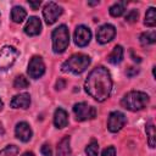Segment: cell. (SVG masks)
<instances>
[{"label":"cell","mask_w":156,"mask_h":156,"mask_svg":"<svg viewBox=\"0 0 156 156\" xmlns=\"http://www.w3.org/2000/svg\"><path fill=\"white\" fill-rule=\"evenodd\" d=\"M138 72H139V69H136L134 67H129L128 71H127V76L128 77H134L135 74H138Z\"/></svg>","instance_id":"cell-29"},{"label":"cell","mask_w":156,"mask_h":156,"mask_svg":"<svg viewBox=\"0 0 156 156\" xmlns=\"http://www.w3.org/2000/svg\"><path fill=\"white\" fill-rule=\"evenodd\" d=\"M63 10L55 2H48L43 10V17L48 24H52L57 21V18L62 15Z\"/></svg>","instance_id":"cell-7"},{"label":"cell","mask_w":156,"mask_h":156,"mask_svg":"<svg viewBox=\"0 0 156 156\" xmlns=\"http://www.w3.org/2000/svg\"><path fill=\"white\" fill-rule=\"evenodd\" d=\"M52 50L56 54H62L69 44V33L65 24L58 26L52 32Z\"/></svg>","instance_id":"cell-4"},{"label":"cell","mask_w":156,"mask_h":156,"mask_svg":"<svg viewBox=\"0 0 156 156\" xmlns=\"http://www.w3.org/2000/svg\"><path fill=\"white\" fill-rule=\"evenodd\" d=\"M138 16H139V13H138L136 10H130V11L126 15V22H128V23H133V22L136 21Z\"/></svg>","instance_id":"cell-26"},{"label":"cell","mask_w":156,"mask_h":156,"mask_svg":"<svg viewBox=\"0 0 156 156\" xmlns=\"http://www.w3.org/2000/svg\"><path fill=\"white\" fill-rule=\"evenodd\" d=\"M10 105L13 108H28L29 105H30V96L27 93L18 94V95L13 96V99L10 102Z\"/></svg>","instance_id":"cell-14"},{"label":"cell","mask_w":156,"mask_h":156,"mask_svg":"<svg viewBox=\"0 0 156 156\" xmlns=\"http://www.w3.org/2000/svg\"><path fill=\"white\" fill-rule=\"evenodd\" d=\"M24 33L29 37H34L38 35L41 32V22L38 17H29V20L27 21L26 26H24Z\"/></svg>","instance_id":"cell-13"},{"label":"cell","mask_w":156,"mask_h":156,"mask_svg":"<svg viewBox=\"0 0 156 156\" xmlns=\"http://www.w3.org/2000/svg\"><path fill=\"white\" fill-rule=\"evenodd\" d=\"M146 135H147V139H149L150 147H155V145H156V141H155L156 134H155V127L152 124H149L146 127Z\"/></svg>","instance_id":"cell-22"},{"label":"cell","mask_w":156,"mask_h":156,"mask_svg":"<svg viewBox=\"0 0 156 156\" xmlns=\"http://www.w3.org/2000/svg\"><path fill=\"white\" fill-rule=\"evenodd\" d=\"M126 5H127L126 1H118V2L113 4V5L110 7V15L113 16V17H119V16H122V15L124 13Z\"/></svg>","instance_id":"cell-19"},{"label":"cell","mask_w":156,"mask_h":156,"mask_svg":"<svg viewBox=\"0 0 156 156\" xmlns=\"http://www.w3.org/2000/svg\"><path fill=\"white\" fill-rule=\"evenodd\" d=\"M84 88L85 91L95 100L105 101L112 90V79L108 71L102 66L94 68L89 73L84 83Z\"/></svg>","instance_id":"cell-1"},{"label":"cell","mask_w":156,"mask_h":156,"mask_svg":"<svg viewBox=\"0 0 156 156\" xmlns=\"http://www.w3.org/2000/svg\"><path fill=\"white\" fill-rule=\"evenodd\" d=\"M63 87H65V80L58 79V82L56 83V89H62Z\"/></svg>","instance_id":"cell-31"},{"label":"cell","mask_w":156,"mask_h":156,"mask_svg":"<svg viewBox=\"0 0 156 156\" xmlns=\"http://www.w3.org/2000/svg\"><path fill=\"white\" fill-rule=\"evenodd\" d=\"M121 104L129 111H140L149 104V95L143 91H129L122 98Z\"/></svg>","instance_id":"cell-2"},{"label":"cell","mask_w":156,"mask_h":156,"mask_svg":"<svg viewBox=\"0 0 156 156\" xmlns=\"http://www.w3.org/2000/svg\"><path fill=\"white\" fill-rule=\"evenodd\" d=\"M18 147L16 145H7L0 151V156H17Z\"/></svg>","instance_id":"cell-23"},{"label":"cell","mask_w":156,"mask_h":156,"mask_svg":"<svg viewBox=\"0 0 156 156\" xmlns=\"http://www.w3.org/2000/svg\"><path fill=\"white\" fill-rule=\"evenodd\" d=\"M45 72V65L40 56H33L28 65V74L33 79L40 78Z\"/></svg>","instance_id":"cell-9"},{"label":"cell","mask_w":156,"mask_h":156,"mask_svg":"<svg viewBox=\"0 0 156 156\" xmlns=\"http://www.w3.org/2000/svg\"><path fill=\"white\" fill-rule=\"evenodd\" d=\"M15 134L16 136L21 140V141H29L30 138H32V129L29 127V124L27 122H20L16 124V128H15Z\"/></svg>","instance_id":"cell-12"},{"label":"cell","mask_w":156,"mask_h":156,"mask_svg":"<svg viewBox=\"0 0 156 156\" xmlns=\"http://www.w3.org/2000/svg\"><path fill=\"white\" fill-rule=\"evenodd\" d=\"M2 107H4V104H2V101H1V99H0V111L2 110Z\"/></svg>","instance_id":"cell-34"},{"label":"cell","mask_w":156,"mask_h":156,"mask_svg":"<svg viewBox=\"0 0 156 156\" xmlns=\"http://www.w3.org/2000/svg\"><path fill=\"white\" fill-rule=\"evenodd\" d=\"M156 41V33L155 30H150V32H145L140 35V43L143 45H150L154 44Z\"/></svg>","instance_id":"cell-20"},{"label":"cell","mask_w":156,"mask_h":156,"mask_svg":"<svg viewBox=\"0 0 156 156\" xmlns=\"http://www.w3.org/2000/svg\"><path fill=\"white\" fill-rule=\"evenodd\" d=\"M54 124L57 128H65L68 124V115L63 108H57L54 115Z\"/></svg>","instance_id":"cell-15"},{"label":"cell","mask_w":156,"mask_h":156,"mask_svg":"<svg viewBox=\"0 0 156 156\" xmlns=\"http://www.w3.org/2000/svg\"><path fill=\"white\" fill-rule=\"evenodd\" d=\"M27 16V12L23 7L21 6H15L12 10H11V20L15 22V23H21Z\"/></svg>","instance_id":"cell-17"},{"label":"cell","mask_w":156,"mask_h":156,"mask_svg":"<svg viewBox=\"0 0 156 156\" xmlns=\"http://www.w3.org/2000/svg\"><path fill=\"white\" fill-rule=\"evenodd\" d=\"M18 56V51L13 46H4L0 50V69L10 68Z\"/></svg>","instance_id":"cell-6"},{"label":"cell","mask_w":156,"mask_h":156,"mask_svg":"<svg viewBox=\"0 0 156 156\" xmlns=\"http://www.w3.org/2000/svg\"><path fill=\"white\" fill-rule=\"evenodd\" d=\"M126 122H127V118H126V116H124L122 112H119V111H113V112H111L110 116H108V119H107V128H108L110 132L116 133V132H118V130L122 129V127L126 124Z\"/></svg>","instance_id":"cell-8"},{"label":"cell","mask_w":156,"mask_h":156,"mask_svg":"<svg viewBox=\"0 0 156 156\" xmlns=\"http://www.w3.org/2000/svg\"><path fill=\"white\" fill-rule=\"evenodd\" d=\"M101 156H116V149L113 146H108L102 151Z\"/></svg>","instance_id":"cell-28"},{"label":"cell","mask_w":156,"mask_h":156,"mask_svg":"<svg viewBox=\"0 0 156 156\" xmlns=\"http://www.w3.org/2000/svg\"><path fill=\"white\" fill-rule=\"evenodd\" d=\"M99 152V144L95 140H91V143L85 147V154L88 156H98Z\"/></svg>","instance_id":"cell-24"},{"label":"cell","mask_w":156,"mask_h":156,"mask_svg":"<svg viewBox=\"0 0 156 156\" xmlns=\"http://www.w3.org/2000/svg\"><path fill=\"white\" fill-rule=\"evenodd\" d=\"M71 154L69 136H65L57 145V156H68Z\"/></svg>","instance_id":"cell-18"},{"label":"cell","mask_w":156,"mask_h":156,"mask_svg":"<svg viewBox=\"0 0 156 156\" xmlns=\"http://www.w3.org/2000/svg\"><path fill=\"white\" fill-rule=\"evenodd\" d=\"M90 39H91V32L88 27L78 26L76 28V32H74V43H76V45L83 48V46L89 44Z\"/></svg>","instance_id":"cell-11"},{"label":"cell","mask_w":156,"mask_h":156,"mask_svg":"<svg viewBox=\"0 0 156 156\" xmlns=\"http://www.w3.org/2000/svg\"><path fill=\"white\" fill-rule=\"evenodd\" d=\"M4 134H5V130H4V127H2V124L0 122V135H4Z\"/></svg>","instance_id":"cell-32"},{"label":"cell","mask_w":156,"mask_h":156,"mask_svg":"<svg viewBox=\"0 0 156 156\" xmlns=\"http://www.w3.org/2000/svg\"><path fill=\"white\" fill-rule=\"evenodd\" d=\"M90 57L84 54H76L72 55L67 61H65L61 66L63 72H71L74 74H80L84 72L88 66L90 65Z\"/></svg>","instance_id":"cell-3"},{"label":"cell","mask_w":156,"mask_h":156,"mask_svg":"<svg viewBox=\"0 0 156 156\" xmlns=\"http://www.w3.org/2000/svg\"><path fill=\"white\" fill-rule=\"evenodd\" d=\"M73 112L76 115L77 121H87L93 119L96 116V108L94 106L88 105L87 102H78L73 106Z\"/></svg>","instance_id":"cell-5"},{"label":"cell","mask_w":156,"mask_h":156,"mask_svg":"<svg viewBox=\"0 0 156 156\" xmlns=\"http://www.w3.org/2000/svg\"><path fill=\"white\" fill-rule=\"evenodd\" d=\"M28 4H29V6L33 9V10H37V9H39V6L41 5V1H28Z\"/></svg>","instance_id":"cell-30"},{"label":"cell","mask_w":156,"mask_h":156,"mask_svg":"<svg viewBox=\"0 0 156 156\" xmlns=\"http://www.w3.org/2000/svg\"><path fill=\"white\" fill-rule=\"evenodd\" d=\"M22 156H34V154H33V152H30V151H27V152H24Z\"/></svg>","instance_id":"cell-33"},{"label":"cell","mask_w":156,"mask_h":156,"mask_svg":"<svg viewBox=\"0 0 156 156\" xmlns=\"http://www.w3.org/2000/svg\"><path fill=\"white\" fill-rule=\"evenodd\" d=\"M123 58V48L121 45H116L112 50V52L107 56V61L112 65H117Z\"/></svg>","instance_id":"cell-16"},{"label":"cell","mask_w":156,"mask_h":156,"mask_svg":"<svg viewBox=\"0 0 156 156\" xmlns=\"http://www.w3.org/2000/svg\"><path fill=\"white\" fill-rule=\"evenodd\" d=\"M40 151H41V154H43L44 156H52L51 147H50V145H48V144H44V145L41 146Z\"/></svg>","instance_id":"cell-27"},{"label":"cell","mask_w":156,"mask_h":156,"mask_svg":"<svg viewBox=\"0 0 156 156\" xmlns=\"http://www.w3.org/2000/svg\"><path fill=\"white\" fill-rule=\"evenodd\" d=\"M144 23H145L147 27H154V26L156 24V10H155V7H150V9L146 11Z\"/></svg>","instance_id":"cell-21"},{"label":"cell","mask_w":156,"mask_h":156,"mask_svg":"<svg viewBox=\"0 0 156 156\" xmlns=\"http://www.w3.org/2000/svg\"><path fill=\"white\" fill-rule=\"evenodd\" d=\"M29 85V82L27 80V78L24 77V76H18V77H16V79H15V82H13V87L16 88V89H24V88H27Z\"/></svg>","instance_id":"cell-25"},{"label":"cell","mask_w":156,"mask_h":156,"mask_svg":"<svg viewBox=\"0 0 156 156\" xmlns=\"http://www.w3.org/2000/svg\"><path fill=\"white\" fill-rule=\"evenodd\" d=\"M116 35V29L112 24H104L101 26L98 32H96V40L100 43V44H106L108 41H111Z\"/></svg>","instance_id":"cell-10"}]
</instances>
